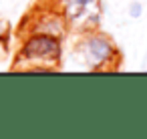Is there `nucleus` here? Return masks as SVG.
<instances>
[{
  "mask_svg": "<svg viewBox=\"0 0 147 139\" xmlns=\"http://www.w3.org/2000/svg\"><path fill=\"white\" fill-rule=\"evenodd\" d=\"M81 55H83V61L89 65V69L101 71V69H105L113 61L115 47H113L111 38H107L105 34H99V32L91 30L81 40Z\"/></svg>",
  "mask_w": 147,
  "mask_h": 139,
  "instance_id": "nucleus-3",
  "label": "nucleus"
},
{
  "mask_svg": "<svg viewBox=\"0 0 147 139\" xmlns=\"http://www.w3.org/2000/svg\"><path fill=\"white\" fill-rule=\"evenodd\" d=\"M61 6H63V16L75 28L93 30L101 20L99 0H61Z\"/></svg>",
  "mask_w": 147,
  "mask_h": 139,
  "instance_id": "nucleus-2",
  "label": "nucleus"
},
{
  "mask_svg": "<svg viewBox=\"0 0 147 139\" xmlns=\"http://www.w3.org/2000/svg\"><path fill=\"white\" fill-rule=\"evenodd\" d=\"M141 12H143V4L141 2H131L129 4V16L131 18H139Z\"/></svg>",
  "mask_w": 147,
  "mask_h": 139,
  "instance_id": "nucleus-4",
  "label": "nucleus"
},
{
  "mask_svg": "<svg viewBox=\"0 0 147 139\" xmlns=\"http://www.w3.org/2000/svg\"><path fill=\"white\" fill-rule=\"evenodd\" d=\"M61 61V43L59 36L34 32L20 49L16 69H30V71H47L55 69Z\"/></svg>",
  "mask_w": 147,
  "mask_h": 139,
  "instance_id": "nucleus-1",
  "label": "nucleus"
}]
</instances>
